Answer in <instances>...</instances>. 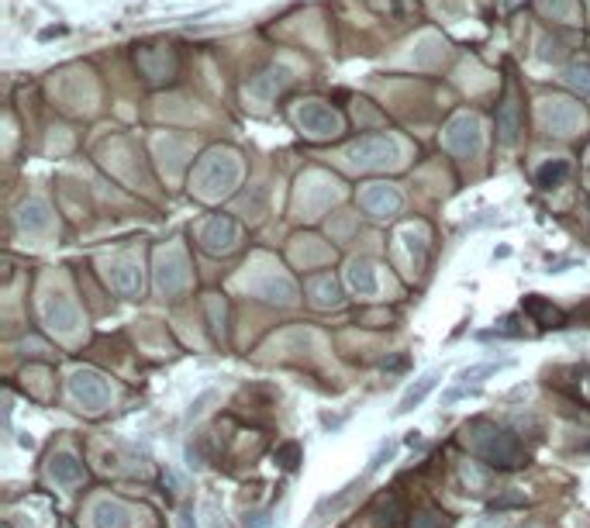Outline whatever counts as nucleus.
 Returning <instances> with one entry per match:
<instances>
[{"instance_id":"obj_1","label":"nucleus","mask_w":590,"mask_h":528,"mask_svg":"<svg viewBox=\"0 0 590 528\" xmlns=\"http://www.w3.org/2000/svg\"><path fill=\"white\" fill-rule=\"evenodd\" d=\"M470 442H473V449L480 452L490 466H501V470H514L521 463V456H525L518 435H511V432L497 428V425H487V422H477L470 428Z\"/></svg>"},{"instance_id":"obj_2","label":"nucleus","mask_w":590,"mask_h":528,"mask_svg":"<svg viewBox=\"0 0 590 528\" xmlns=\"http://www.w3.org/2000/svg\"><path fill=\"white\" fill-rule=\"evenodd\" d=\"M69 394L80 400L86 411H104L110 404V383L97 370H76L69 380Z\"/></svg>"},{"instance_id":"obj_3","label":"nucleus","mask_w":590,"mask_h":528,"mask_svg":"<svg viewBox=\"0 0 590 528\" xmlns=\"http://www.w3.org/2000/svg\"><path fill=\"white\" fill-rule=\"evenodd\" d=\"M366 480H370V473H363V476H356V480H349V483H346L339 494H328V498H322V501H318V507L311 511V522H307L304 528H318L324 518H331V515L346 511V507H349V504L359 498V490L366 487Z\"/></svg>"},{"instance_id":"obj_4","label":"nucleus","mask_w":590,"mask_h":528,"mask_svg":"<svg viewBox=\"0 0 590 528\" xmlns=\"http://www.w3.org/2000/svg\"><path fill=\"white\" fill-rule=\"evenodd\" d=\"M42 318H45V325H49L52 332L69 335V332H76V325H80V308H76L66 293H49L45 304H42Z\"/></svg>"},{"instance_id":"obj_5","label":"nucleus","mask_w":590,"mask_h":528,"mask_svg":"<svg viewBox=\"0 0 590 528\" xmlns=\"http://www.w3.org/2000/svg\"><path fill=\"white\" fill-rule=\"evenodd\" d=\"M438 380H442V370H429L425 376H418V380H414V383L404 391L401 400H397V408H394V418H404V415H411V411H414V408H418V404H421V400H425V397H429L431 391L438 387Z\"/></svg>"},{"instance_id":"obj_6","label":"nucleus","mask_w":590,"mask_h":528,"mask_svg":"<svg viewBox=\"0 0 590 528\" xmlns=\"http://www.w3.org/2000/svg\"><path fill=\"white\" fill-rule=\"evenodd\" d=\"M235 238H239V228H235L232 218H215V221H208V228L200 232V242H204L208 252H228V249L235 245Z\"/></svg>"},{"instance_id":"obj_7","label":"nucleus","mask_w":590,"mask_h":528,"mask_svg":"<svg viewBox=\"0 0 590 528\" xmlns=\"http://www.w3.org/2000/svg\"><path fill=\"white\" fill-rule=\"evenodd\" d=\"M108 276L121 297H138L142 293V273H138V266L132 259H110Z\"/></svg>"},{"instance_id":"obj_8","label":"nucleus","mask_w":590,"mask_h":528,"mask_svg":"<svg viewBox=\"0 0 590 528\" xmlns=\"http://www.w3.org/2000/svg\"><path fill=\"white\" fill-rule=\"evenodd\" d=\"M183 287H187V266H183V256H180V252L162 256V263H159V291L166 293V297H176Z\"/></svg>"},{"instance_id":"obj_9","label":"nucleus","mask_w":590,"mask_h":528,"mask_svg":"<svg viewBox=\"0 0 590 528\" xmlns=\"http://www.w3.org/2000/svg\"><path fill=\"white\" fill-rule=\"evenodd\" d=\"M49 476H52L59 487H76L86 470H83V463L73 456V452H55L52 459H49Z\"/></svg>"},{"instance_id":"obj_10","label":"nucleus","mask_w":590,"mask_h":528,"mask_svg":"<svg viewBox=\"0 0 590 528\" xmlns=\"http://www.w3.org/2000/svg\"><path fill=\"white\" fill-rule=\"evenodd\" d=\"M90 515H93V525L97 528H128L132 525V511H128L121 501H114V498L97 501Z\"/></svg>"},{"instance_id":"obj_11","label":"nucleus","mask_w":590,"mask_h":528,"mask_svg":"<svg viewBox=\"0 0 590 528\" xmlns=\"http://www.w3.org/2000/svg\"><path fill=\"white\" fill-rule=\"evenodd\" d=\"M387 156H394V145L383 142V138H370V142L349 149V159L356 166H383V162H390Z\"/></svg>"},{"instance_id":"obj_12","label":"nucleus","mask_w":590,"mask_h":528,"mask_svg":"<svg viewBox=\"0 0 590 528\" xmlns=\"http://www.w3.org/2000/svg\"><path fill=\"white\" fill-rule=\"evenodd\" d=\"M363 204H366V211L376 214V218H387V214H394L401 208V197L390 190V186H370L366 193H363Z\"/></svg>"},{"instance_id":"obj_13","label":"nucleus","mask_w":590,"mask_h":528,"mask_svg":"<svg viewBox=\"0 0 590 528\" xmlns=\"http://www.w3.org/2000/svg\"><path fill=\"white\" fill-rule=\"evenodd\" d=\"M349 283H352V291L359 293V297H373L376 293V269H373V263L370 259H356L352 263V269H349Z\"/></svg>"},{"instance_id":"obj_14","label":"nucleus","mask_w":590,"mask_h":528,"mask_svg":"<svg viewBox=\"0 0 590 528\" xmlns=\"http://www.w3.org/2000/svg\"><path fill=\"white\" fill-rule=\"evenodd\" d=\"M566 176H569V162L566 159H549V162H542L535 173V184L542 190H556V186L566 184Z\"/></svg>"},{"instance_id":"obj_15","label":"nucleus","mask_w":590,"mask_h":528,"mask_svg":"<svg viewBox=\"0 0 590 528\" xmlns=\"http://www.w3.org/2000/svg\"><path fill=\"white\" fill-rule=\"evenodd\" d=\"M508 366H514V359H490V363H473V366H463L456 376V383H480V380H487V376H494V373L508 370Z\"/></svg>"},{"instance_id":"obj_16","label":"nucleus","mask_w":590,"mask_h":528,"mask_svg":"<svg viewBox=\"0 0 590 528\" xmlns=\"http://www.w3.org/2000/svg\"><path fill=\"white\" fill-rule=\"evenodd\" d=\"M525 311H528L532 318H538L542 325H549V328H560V325H563V315H560V311H556L549 300H542L538 293L525 297Z\"/></svg>"},{"instance_id":"obj_17","label":"nucleus","mask_w":590,"mask_h":528,"mask_svg":"<svg viewBox=\"0 0 590 528\" xmlns=\"http://www.w3.org/2000/svg\"><path fill=\"white\" fill-rule=\"evenodd\" d=\"M394 456H397V439H383V442L376 446V452L370 456V463H366V473H370V476L380 473V470H383Z\"/></svg>"},{"instance_id":"obj_18","label":"nucleus","mask_w":590,"mask_h":528,"mask_svg":"<svg viewBox=\"0 0 590 528\" xmlns=\"http://www.w3.org/2000/svg\"><path fill=\"white\" fill-rule=\"evenodd\" d=\"M311 293H314V300L318 304H339V283L331 280V276H314L311 280Z\"/></svg>"},{"instance_id":"obj_19","label":"nucleus","mask_w":590,"mask_h":528,"mask_svg":"<svg viewBox=\"0 0 590 528\" xmlns=\"http://www.w3.org/2000/svg\"><path fill=\"white\" fill-rule=\"evenodd\" d=\"M300 121H304L311 132H335V128H339V121H335L331 114L318 111V107H307V111H300Z\"/></svg>"},{"instance_id":"obj_20","label":"nucleus","mask_w":590,"mask_h":528,"mask_svg":"<svg viewBox=\"0 0 590 528\" xmlns=\"http://www.w3.org/2000/svg\"><path fill=\"white\" fill-rule=\"evenodd\" d=\"M211 400H217V391H204V394H200V397H197V400H193V404L187 408V415H183V425H193V422H197V418H200V415L208 411V404H211Z\"/></svg>"},{"instance_id":"obj_21","label":"nucleus","mask_w":590,"mask_h":528,"mask_svg":"<svg viewBox=\"0 0 590 528\" xmlns=\"http://www.w3.org/2000/svg\"><path fill=\"white\" fill-rule=\"evenodd\" d=\"M242 522H245V528H273L276 518H273V511H269V507H252V511H245V518H242Z\"/></svg>"},{"instance_id":"obj_22","label":"nucleus","mask_w":590,"mask_h":528,"mask_svg":"<svg viewBox=\"0 0 590 528\" xmlns=\"http://www.w3.org/2000/svg\"><path fill=\"white\" fill-rule=\"evenodd\" d=\"M276 463H280L283 470H297V463H300V446H297V442H283V446L276 449Z\"/></svg>"},{"instance_id":"obj_23","label":"nucleus","mask_w":590,"mask_h":528,"mask_svg":"<svg viewBox=\"0 0 590 528\" xmlns=\"http://www.w3.org/2000/svg\"><path fill=\"white\" fill-rule=\"evenodd\" d=\"M463 480H466L470 487L477 483V487H483V490L490 487V473H483V470L477 466V463H466V466H463Z\"/></svg>"},{"instance_id":"obj_24","label":"nucleus","mask_w":590,"mask_h":528,"mask_svg":"<svg viewBox=\"0 0 590 528\" xmlns=\"http://www.w3.org/2000/svg\"><path fill=\"white\" fill-rule=\"evenodd\" d=\"M411 528H446V515L442 511H425L411 522Z\"/></svg>"},{"instance_id":"obj_25","label":"nucleus","mask_w":590,"mask_h":528,"mask_svg":"<svg viewBox=\"0 0 590 528\" xmlns=\"http://www.w3.org/2000/svg\"><path fill=\"white\" fill-rule=\"evenodd\" d=\"M25 225H31V228H45L49 225V218H45V208L42 204H31V208H25V218H21Z\"/></svg>"},{"instance_id":"obj_26","label":"nucleus","mask_w":590,"mask_h":528,"mask_svg":"<svg viewBox=\"0 0 590 528\" xmlns=\"http://www.w3.org/2000/svg\"><path fill=\"white\" fill-rule=\"evenodd\" d=\"M176 528H197V515H193V507H190V504L180 507V515H176Z\"/></svg>"},{"instance_id":"obj_27","label":"nucleus","mask_w":590,"mask_h":528,"mask_svg":"<svg viewBox=\"0 0 590 528\" xmlns=\"http://www.w3.org/2000/svg\"><path fill=\"white\" fill-rule=\"evenodd\" d=\"M204 511H208V525H211V528H225V515H217V504L215 501L204 504Z\"/></svg>"},{"instance_id":"obj_28","label":"nucleus","mask_w":590,"mask_h":528,"mask_svg":"<svg viewBox=\"0 0 590 528\" xmlns=\"http://www.w3.org/2000/svg\"><path fill=\"white\" fill-rule=\"evenodd\" d=\"M473 528H508V518L504 515H490V518H480Z\"/></svg>"},{"instance_id":"obj_29","label":"nucleus","mask_w":590,"mask_h":528,"mask_svg":"<svg viewBox=\"0 0 590 528\" xmlns=\"http://www.w3.org/2000/svg\"><path fill=\"white\" fill-rule=\"evenodd\" d=\"M404 442H407V446H411V449H421V446H425V442H421V435H418V432H407V439H404Z\"/></svg>"},{"instance_id":"obj_30","label":"nucleus","mask_w":590,"mask_h":528,"mask_svg":"<svg viewBox=\"0 0 590 528\" xmlns=\"http://www.w3.org/2000/svg\"><path fill=\"white\" fill-rule=\"evenodd\" d=\"M528 528H538V525H528Z\"/></svg>"}]
</instances>
